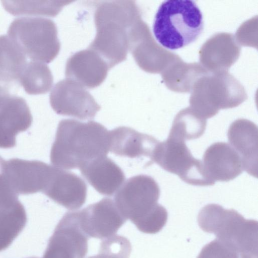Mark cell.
<instances>
[{"mask_svg":"<svg viewBox=\"0 0 258 258\" xmlns=\"http://www.w3.org/2000/svg\"><path fill=\"white\" fill-rule=\"evenodd\" d=\"M150 159L189 184L209 186L215 184L207 176L202 161L192 156L183 140L168 136L166 141L158 143Z\"/></svg>","mask_w":258,"mask_h":258,"instance_id":"obj_8","label":"cell"},{"mask_svg":"<svg viewBox=\"0 0 258 258\" xmlns=\"http://www.w3.org/2000/svg\"><path fill=\"white\" fill-rule=\"evenodd\" d=\"M25 55L7 35L0 36V84L19 82L27 64Z\"/></svg>","mask_w":258,"mask_h":258,"instance_id":"obj_23","label":"cell"},{"mask_svg":"<svg viewBox=\"0 0 258 258\" xmlns=\"http://www.w3.org/2000/svg\"><path fill=\"white\" fill-rule=\"evenodd\" d=\"M10 95L7 87L0 84V106Z\"/></svg>","mask_w":258,"mask_h":258,"instance_id":"obj_29","label":"cell"},{"mask_svg":"<svg viewBox=\"0 0 258 258\" xmlns=\"http://www.w3.org/2000/svg\"><path fill=\"white\" fill-rule=\"evenodd\" d=\"M87 186L74 173L54 166L49 182L43 194L66 208L79 209L86 202Z\"/></svg>","mask_w":258,"mask_h":258,"instance_id":"obj_15","label":"cell"},{"mask_svg":"<svg viewBox=\"0 0 258 258\" xmlns=\"http://www.w3.org/2000/svg\"><path fill=\"white\" fill-rule=\"evenodd\" d=\"M190 93L189 107L206 120L247 99L243 85L228 72L209 73L195 83Z\"/></svg>","mask_w":258,"mask_h":258,"instance_id":"obj_6","label":"cell"},{"mask_svg":"<svg viewBox=\"0 0 258 258\" xmlns=\"http://www.w3.org/2000/svg\"><path fill=\"white\" fill-rule=\"evenodd\" d=\"M240 51V44L233 34L216 33L201 47L200 63L211 73L227 72L239 58Z\"/></svg>","mask_w":258,"mask_h":258,"instance_id":"obj_14","label":"cell"},{"mask_svg":"<svg viewBox=\"0 0 258 258\" xmlns=\"http://www.w3.org/2000/svg\"><path fill=\"white\" fill-rule=\"evenodd\" d=\"M7 35L33 61L49 63L60 49L56 25L49 19L17 18L10 24Z\"/></svg>","mask_w":258,"mask_h":258,"instance_id":"obj_7","label":"cell"},{"mask_svg":"<svg viewBox=\"0 0 258 258\" xmlns=\"http://www.w3.org/2000/svg\"><path fill=\"white\" fill-rule=\"evenodd\" d=\"M202 163L207 176L214 182L231 180L243 170L239 155L225 142H217L209 147L204 154Z\"/></svg>","mask_w":258,"mask_h":258,"instance_id":"obj_16","label":"cell"},{"mask_svg":"<svg viewBox=\"0 0 258 258\" xmlns=\"http://www.w3.org/2000/svg\"><path fill=\"white\" fill-rule=\"evenodd\" d=\"M130 253L119 242L113 240H103L100 244L99 253L88 258H128Z\"/></svg>","mask_w":258,"mask_h":258,"instance_id":"obj_28","label":"cell"},{"mask_svg":"<svg viewBox=\"0 0 258 258\" xmlns=\"http://www.w3.org/2000/svg\"><path fill=\"white\" fill-rule=\"evenodd\" d=\"M88 239L81 228L77 211L68 212L56 226L42 258H84Z\"/></svg>","mask_w":258,"mask_h":258,"instance_id":"obj_10","label":"cell"},{"mask_svg":"<svg viewBox=\"0 0 258 258\" xmlns=\"http://www.w3.org/2000/svg\"><path fill=\"white\" fill-rule=\"evenodd\" d=\"M141 17L134 1L105 2L95 13L96 35L89 48L99 55L109 69L126 59L129 50V33Z\"/></svg>","mask_w":258,"mask_h":258,"instance_id":"obj_2","label":"cell"},{"mask_svg":"<svg viewBox=\"0 0 258 258\" xmlns=\"http://www.w3.org/2000/svg\"><path fill=\"white\" fill-rule=\"evenodd\" d=\"M79 169L89 184L103 195L112 196L125 180L121 169L106 156L93 160Z\"/></svg>","mask_w":258,"mask_h":258,"instance_id":"obj_21","label":"cell"},{"mask_svg":"<svg viewBox=\"0 0 258 258\" xmlns=\"http://www.w3.org/2000/svg\"><path fill=\"white\" fill-rule=\"evenodd\" d=\"M257 125L246 119L233 121L227 133L228 142L239 155L243 170L257 177L258 133Z\"/></svg>","mask_w":258,"mask_h":258,"instance_id":"obj_18","label":"cell"},{"mask_svg":"<svg viewBox=\"0 0 258 258\" xmlns=\"http://www.w3.org/2000/svg\"><path fill=\"white\" fill-rule=\"evenodd\" d=\"M160 190L153 178L138 175L128 179L116 191L114 202L119 211L142 232L155 234L166 224L168 213L158 203Z\"/></svg>","mask_w":258,"mask_h":258,"instance_id":"obj_3","label":"cell"},{"mask_svg":"<svg viewBox=\"0 0 258 258\" xmlns=\"http://www.w3.org/2000/svg\"><path fill=\"white\" fill-rule=\"evenodd\" d=\"M31 258H38V257H31Z\"/></svg>","mask_w":258,"mask_h":258,"instance_id":"obj_30","label":"cell"},{"mask_svg":"<svg viewBox=\"0 0 258 258\" xmlns=\"http://www.w3.org/2000/svg\"><path fill=\"white\" fill-rule=\"evenodd\" d=\"M4 9L14 16L38 15L54 17L73 1H2Z\"/></svg>","mask_w":258,"mask_h":258,"instance_id":"obj_26","label":"cell"},{"mask_svg":"<svg viewBox=\"0 0 258 258\" xmlns=\"http://www.w3.org/2000/svg\"><path fill=\"white\" fill-rule=\"evenodd\" d=\"M49 97L56 113L82 120L93 119L101 108L84 87L69 79L56 84Z\"/></svg>","mask_w":258,"mask_h":258,"instance_id":"obj_11","label":"cell"},{"mask_svg":"<svg viewBox=\"0 0 258 258\" xmlns=\"http://www.w3.org/2000/svg\"><path fill=\"white\" fill-rule=\"evenodd\" d=\"M129 40V50L137 64L146 72L161 74L180 57L157 43L141 17L131 28Z\"/></svg>","mask_w":258,"mask_h":258,"instance_id":"obj_9","label":"cell"},{"mask_svg":"<svg viewBox=\"0 0 258 258\" xmlns=\"http://www.w3.org/2000/svg\"><path fill=\"white\" fill-rule=\"evenodd\" d=\"M54 168V166L42 161L14 158L6 161L5 173L14 192L18 195H28L44 191Z\"/></svg>","mask_w":258,"mask_h":258,"instance_id":"obj_12","label":"cell"},{"mask_svg":"<svg viewBox=\"0 0 258 258\" xmlns=\"http://www.w3.org/2000/svg\"><path fill=\"white\" fill-rule=\"evenodd\" d=\"M209 73L200 63H186L180 57L161 75L168 89L185 93L191 92L195 83Z\"/></svg>","mask_w":258,"mask_h":258,"instance_id":"obj_22","label":"cell"},{"mask_svg":"<svg viewBox=\"0 0 258 258\" xmlns=\"http://www.w3.org/2000/svg\"><path fill=\"white\" fill-rule=\"evenodd\" d=\"M206 125L207 120L188 107L176 114L168 136L184 141L196 139L203 135Z\"/></svg>","mask_w":258,"mask_h":258,"instance_id":"obj_25","label":"cell"},{"mask_svg":"<svg viewBox=\"0 0 258 258\" xmlns=\"http://www.w3.org/2000/svg\"><path fill=\"white\" fill-rule=\"evenodd\" d=\"M32 116L24 99L10 95L0 106V148L16 145V137L31 126Z\"/></svg>","mask_w":258,"mask_h":258,"instance_id":"obj_17","label":"cell"},{"mask_svg":"<svg viewBox=\"0 0 258 258\" xmlns=\"http://www.w3.org/2000/svg\"><path fill=\"white\" fill-rule=\"evenodd\" d=\"M109 151L114 154L131 158L146 156L150 158L159 142L154 137L126 126L109 131Z\"/></svg>","mask_w":258,"mask_h":258,"instance_id":"obj_20","label":"cell"},{"mask_svg":"<svg viewBox=\"0 0 258 258\" xmlns=\"http://www.w3.org/2000/svg\"><path fill=\"white\" fill-rule=\"evenodd\" d=\"M204 29L202 13L191 0L163 2L155 14L153 31L158 42L175 50L195 41Z\"/></svg>","mask_w":258,"mask_h":258,"instance_id":"obj_4","label":"cell"},{"mask_svg":"<svg viewBox=\"0 0 258 258\" xmlns=\"http://www.w3.org/2000/svg\"><path fill=\"white\" fill-rule=\"evenodd\" d=\"M238 254L231 246L216 238L202 248L197 258H239Z\"/></svg>","mask_w":258,"mask_h":258,"instance_id":"obj_27","label":"cell"},{"mask_svg":"<svg viewBox=\"0 0 258 258\" xmlns=\"http://www.w3.org/2000/svg\"><path fill=\"white\" fill-rule=\"evenodd\" d=\"M205 232L214 233L217 239L227 243L240 258H257V222L246 220L236 210L225 209L211 204L204 207L198 217Z\"/></svg>","mask_w":258,"mask_h":258,"instance_id":"obj_5","label":"cell"},{"mask_svg":"<svg viewBox=\"0 0 258 258\" xmlns=\"http://www.w3.org/2000/svg\"><path fill=\"white\" fill-rule=\"evenodd\" d=\"M109 151V131L94 121L82 122L61 120L50 151L53 166L62 169H80Z\"/></svg>","mask_w":258,"mask_h":258,"instance_id":"obj_1","label":"cell"},{"mask_svg":"<svg viewBox=\"0 0 258 258\" xmlns=\"http://www.w3.org/2000/svg\"><path fill=\"white\" fill-rule=\"evenodd\" d=\"M19 82L28 94H41L50 90L53 84V77L46 64L32 60L27 63Z\"/></svg>","mask_w":258,"mask_h":258,"instance_id":"obj_24","label":"cell"},{"mask_svg":"<svg viewBox=\"0 0 258 258\" xmlns=\"http://www.w3.org/2000/svg\"><path fill=\"white\" fill-rule=\"evenodd\" d=\"M77 212L81 228L89 237H112L127 220L115 202L107 198Z\"/></svg>","mask_w":258,"mask_h":258,"instance_id":"obj_13","label":"cell"},{"mask_svg":"<svg viewBox=\"0 0 258 258\" xmlns=\"http://www.w3.org/2000/svg\"><path fill=\"white\" fill-rule=\"evenodd\" d=\"M108 69L106 62L96 52L88 49L70 58L66 66V75L83 87L93 88L103 81Z\"/></svg>","mask_w":258,"mask_h":258,"instance_id":"obj_19","label":"cell"}]
</instances>
